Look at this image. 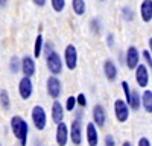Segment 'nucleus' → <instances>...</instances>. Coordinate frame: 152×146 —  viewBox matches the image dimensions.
<instances>
[{"label": "nucleus", "instance_id": "nucleus-27", "mask_svg": "<svg viewBox=\"0 0 152 146\" xmlns=\"http://www.w3.org/2000/svg\"><path fill=\"white\" fill-rule=\"evenodd\" d=\"M75 99H76V105H78V107H81V108L87 107V97H85L84 93H79L78 96L75 97Z\"/></svg>", "mask_w": 152, "mask_h": 146}, {"label": "nucleus", "instance_id": "nucleus-2", "mask_svg": "<svg viewBox=\"0 0 152 146\" xmlns=\"http://www.w3.org/2000/svg\"><path fill=\"white\" fill-rule=\"evenodd\" d=\"M46 66L50 72V75L58 76L62 72V58L59 56V53H56L55 50H52L50 53L46 55Z\"/></svg>", "mask_w": 152, "mask_h": 146}, {"label": "nucleus", "instance_id": "nucleus-22", "mask_svg": "<svg viewBox=\"0 0 152 146\" xmlns=\"http://www.w3.org/2000/svg\"><path fill=\"white\" fill-rule=\"evenodd\" d=\"M0 105H2V108L5 110V111H8V110L11 108V97H9V93L6 90L0 91Z\"/></svg>", "mask_w": 152, "mask_h": 146}, {"label": "nucleus", "instance_id": "nucleus-10", "mask_svg": "<svg viewBox=\"0 0 152 146\" xmlns=\"http://www.w3.org/2000/svg\"><path fill=\"white\" fill-rule=\"evenodd\" d=\"M69 137L76 146H79L82 143V123L79 119H75L72 122V126L69 129Z\"/></svg>", "mask_w": 152, "mask_h": 146}, {"label": "nucleus", "instance_id": "nucleus-3", "mask_svg": "<svg viewBox=\"0 0 152 146\" xmlns=\"http://www.w3.org/2000/svg\"><path fill=\"white\" fill-rule=\"evenodd\" d=\"M31 117H32V122H34V126L38 131H43L46 128V125H47V114H46L44 108L41 105H35L32 108Z\"/></svg>", "mask_w": 152, "mask_h": 146}, {"label": "nucleus", "instance_id": "nucleus-11", "mask_svg": "<svg viewBox=\"0 0 152 146\" xmlns=\"http://www.w3.org/2000/svg\"><path fill=\"white\" fill-rule=\"evenodd\" d=\"M135 81H137V85L142 88H146L148 84H149V70L145 64H138L135 69Z\"/></svg>", "mask_w": 152, "mask_h": 146}, {"label": "nucleus", "instance_id": "nucleus-17", "mask_svg": "<svg viewBox=\"0 0 152 146\" xmlns=\"http://www.w3.org/2000/svg\"><path fill=\"white\" fill-rule=\"evenodd\" d=\"M140 14L145 23H149L152 20V0H143L140 6Z\"/></svg>", "mask_w": 152, "mask_h": 146}, {"label": "nucleus", "instance_id": "nucleus-20", "mask_svg": "<svg viewBox=\"0 0 152 146\" xmlns=\"http://www.w3.org/2000/svg\"><path fill=\"white\" fill-rule=\"evenodd\" d=\"M72 9L76 15L85 14V0H72Z\"/></svg>", "mask_w": 152, "mask_h": 146}, {"label": "nucleus", "instance_id": "nucleus-7", "mask_svg": "<svg viewBox=\"0 0 152 146\" xmlns=\"http://www.w3.org/2000/svg\"><path fill=\"white\" fill-rule=\"evenodd\" d=\"M125 63H126V67L129 70H134L138 64H140V52H138V49L135 46H129L126 49Z\"/></svg>", "mask_w": 152, "mask_h": 146}, {"label": "nucleus", "instance_id": "nucleus-21", "mask_svg": "<svg viewBox=\"0 0 152 146\" xmlns=\"http://www.w3.org/2000/svg\"><path fill=\"white\" fill-rule=\"evenodd\" d=\"M128 107L132 108V110H135V111L140 108V94H138L137 91H131L129 101H128Z\"/></svg>", "mask_w": 152, "mask_h": 146}, {"label": "nucleus", "instance_id": "nucleus-13", "mask_svg": "<svg viewBox=\"0 0 152 146\" xmlns=\"http://www.w3.org/2000/svg\"><path fill=\"white\" fill-rule=\"evenodd\" d=\"M85 136H87V142L88 146H97L99 145V132L97 128L93 122H88L85 126Z\"/></svg>", "mask_w": 152, "mask_h": 146}, {"label": "nucleus", "instance_id": "nucleus-40", "mask_svg": "<svg viewBox=\"0 0 152 146\" xmlns=\"http://www.w3.org/2000/svg\"><path fill=\"white\" fill-rule=\"evenodd\" d=\"M0 146H2V143H0Z\"/></svg>", "mask_w": 152, "mask_h": 146}, {"label": "nucleus", "instance_id": "nucleus-4", "mask_svg": "<svg viewBox=\"0 0 152 146\" xmlns=\"http://www.w3.org/2000/svg\"><path fill=\"white\" fill-rule=\"evenodd\" d=\"M46 90H47V94L56 101L58 97L61 96V91H62V84H61L59 78L50 75L47 78V82H46Z\"/></svg>", "mask_w": 152, "mask_h": 146}, {"label": "nucleus", "instance_id": "nucleus-15", "mask_svg": "<svg viewBox=\"0 0 152 146\" xmlns=\"http://www.w3.org/2000/svg\"><path fill=\"white\" fill-rule=\"evenodd\" d=\"M52 120L55 123H61L64 122V107L59 101H55L52 104Z\"/></svg>", "mask_w": 152, "mask_h": 146}, {"label": "nucleus", "instance_id": "nucleus-19", "mask_svg": "<svg viewBox=\"0 0 152 146\" xmlns=\"http://www.w3.org/2000/svg\"><path fill=\"white\" fill-rule=\"evenodd\" d=\"M43 50H44V38H43L41 34H38L37 38H35V46H34V59L40 58Z\"/></svg>", "mask_w": 152, "mask_h": 146}, {"label": "nucleus", "instance_id": "nucleus-33", "mask_svg": "<svg viewBox=\"0 0 152 146\" xmlns=\"http://www.w3.org/2000/svg\"><path fill=\"white\" fill-rule=\"evenodd\" d=\"M107 44H108V47H113L114 46V35L113 34H108L107 35Z\"/></svg>", "mask_w": 152, "mask_h": 146}, {"label": "nucleus", "instance_id": "nucleus-9", "mask_svg": "<svg viewBox=\"0 0 152 146\" xmlns=\"http://www.w3.org/2000/svg\"><path fill=\"white\" fill-rule=\"evenodd\" d=\"M32 93H34V84H32L31 78L23 76L18 82V94H20V97L23 101H28L32 96Z\"/></svg>", "mask_w": 152, "mask_h": 146}, {"label": "nucleus", "instance_id": "nucleus-35", "mask_svg": "<svg viewBox=\"0 0 152 146\" xmlns=\"http://www.w3.org/2000/svg\"><path fill=\"white\" fill-rule=\"evenodd\" d=\"M32 2H34V3L37 5V6H44L47 0H32Z\"/></svg>", "mask_w": 152, "mask_h": 146}, {"label": "nucleus", "instance_id": "nucleus-31", "mask_svg": "<svg viewBox=\"0 0 152 146\" xmlns=\"http://www.w3.org/2000/svg\"><path fill=\"white\" fill-rule=\"evenodd\" d=\"M105 146H116V139L111 134H107L105 136Z\"/></svg>", "mask_w": 152, "mask_h": 146}, {"label": "nucleus", "instance_id": "nucleus-37", "mask_svg": "<svg viewBox=\"0 0 152 146\" xmlns=\"http://www.w3.org/2000/svg\"><path fill=\"white\" fill-rule=\"evenodd\" d=\"M122 146H132V145H131V142H123Z\"/></svg>", "mask_w": 152, "mask_h": 146}, {"label": "nucleus", "instance_id": "nucleus-38", "mask_svg": "<svg viewBox=\"0 0 152 146\" xmlns=\"http://www.w3.org/2000/svg\"><path fill=\"white\" fill-rule=\"evenodd\" d=\"M148 43H149V50H151V47H152V38H151V36H149V41Z\"/></svg>", "mask_w": 152, "mask_h": 146}, {"label": "nucleus", "instance_id": "nucleus-28", "mask_svg": "<svg viewBox=\"0 0 152 146\" xmlns=\"http://www.w3.org/2000/svg\"><path fill=\"white\" fill-rule=\"evenodd\" d=\"M75 107H76V99H75V96L67 97V101H66V110H67V111H73Z\"/></svg>", "mask_w": 152, "mask_h": 146}, {"label": "nucleus", "instance_id": "nucleus-8", "mask_svg": "<svg viewBox=\"0 0 152 146\" xmlns=\"http://www.w3.org/2000/svg\"><path fill=\"white\" fill-rule=\"evenodd\" d=\"M20 72H23V76H28L32 78L37 72V64H35V59L34 56H23V59L20 61Z\"/></svg>", "mask_w": 152, "mask_h": 146}, {"label": "nucleus", "instance_id": "nucleus-30", "mask_svg": "<svg viewBox=\"0 0 152 146\" xmlns=\"http://www.w3.org/2000/svg\"><path fill=\"white\" fill-rule=\"evenodd\" d=\"M143 59L146 61V67L149 66V69H151V66H152V55H151V50H143Z\"/></svg>", "mask_w": 152, "mask_h": 146}, {"label": "nucleus", "instance_id": "nucleus-1", "mask_svg": "<svg viewBox=\"0 0 152 146\" xmlns=\"http://www.w3.org/2000/svg\"><path fill=\"white\" fill-rule=\"evenodd\" d=\"M11 129L14 132L15 139L20 142L21 146L28 145V136H29V125L21 116L11 117Z\"/></svg>", "mask_w": 152, "mask_h": 146}, {"label": "nucleus", "instance_id": "nucleus-26", "mask_svg": "<svg viewBox=\"0 0 152 146\" xmlns=\"http://www.w3.org/2000/svg\"><path fill=\"white\" fill-rule=\"evenodd\" d=\"M122 15H123L125 21H132L134 20V11L129 6H125V8H122Z\"/></svg>", "mask_w": 152, "mask_h": 146}, {"label": "nucleus", "instance_id": "nucleus-23", "mask_svg": "<svg viewBox=\"0 0 152 146\" xmlns=\"http://www.w3.org/2000/svg\"><path fill=\"white\" fill-rule=\"evenodd\" d=\"M9 70L12 73H18L20 72V58L18 56H12L9 61Z\"/></svg>", "mask_w": 152, "mask_h": 146}, {"label": "nucleus", "instance_id": "nucleus-29", "mask_svg": "<svg viewBox=\"0 0 152 146\" xmlns=\"http://www.w3.org/2000/svg\"><path fill=\"white\" fill-rule=\"evenodd\" d=\"M122 90H123V93H125V102L128 104V101H129V94H131V88H129V84L126 82V81H123L122 82Z\"/></svg>", "mask_w": 152, "mask_h": 146}, {"label": "nucleus", "instance_id": "nucleus-6", "mask_svg": "<svg viewBox=\"0 0 152 146\" xmlns=\"http://www.w3.org/2000/svg\"><path fill=\"white\" fill-rule=\"evenodd\" d=\"M64 64L69 70H75L78 66V50H76V46L69 44L64 49Z\"/></svg>", "mask_w": 152, "mask_h": 146}, {"label": "nucleus", "instance_id": "nucleus-18", "mask_svg": "<svg viewBox=\"0 0 152 146\" xmlns=\"http://www.w3.org/2000/svg\"><path fill=\"white\" fill-rule=\"evenodd\" d=\"M140 105L145 108L146 113H152V91L151 90H145L143 94H140Z\"/></svg>", "mask_w": 152, "mask_h": 146}, {"label": "nucleus", "instance_id": "nucleus-14", "mask_svg": "<svg viewBox=\"0 0 152 146\" xmlns=\"http://www.w3.org/2000/svg\"><path fill=\"white\" fill-rule=\"evenodd\" d=\"M69 142V126L66 122L56 123V145L58 146H66Z\"/></svg>", "mask_w": 152, "mask_h": 146}, {"label": "nucleus", "instance_id": "nucleus-5", "mask_svg": "<svg viewBox=\"0 0 152 146\" xmlns=\"http://www.w3.org/2000/svg\"><path fill=\"white\" fill-rule=\"evenodd\" d=\"M114 116H116L117 122L123 123L129 119V107L123 99H116L114 101Z\"/></svg>", "mask_w": 152, "mask_h": 146}, {"label": "nucleus", "instance_id": "nucleus-24", "mask_svg": "<svg viewBox=\"0 0 152 146\" xmlns=\"http://www.w3.org/2000/svg\"><path fill=\"white\" fill-rule=\"evenodd\" d=\"M90 29H91V32L93 34H100V31H102V23H100V20L99 18H93L91 21H90Z\"/></svg>", "mask_w": 152, "mask_h": 146}, {"label": "nucleus", "instance_id": "nucleus-34", "mask_svg": "<svg viewBox=\"0 0 152 146\" xmlns=\"http://www.w3.org/2000/svg\"><path fill=\"white\" fill-rule=\"evenodd\" d=\"M52 50H53V44H52V43H46V55L50 53Z\"/></svg>", "mask_w": 152, "mask_h": 146}, {"label": "nucleus", "instance_id": "nucleus-32", "mask_svg": "<svg viewBox=\"0 0 152 146\" xmlns=\"http://www.w3.org/2000/svg\"><path fill=\"white\" fill-rule=\"evenodd\" d=\"M138 146H151V140L146 139V137H142L138 140Z\"/></svg>", "mask_w": 152, "mask_h": 146}, {"label": "nucleus", "instance_id": "nucleus-16", "mask_svg": "<svg viewBox=\"0 0 152 146\" xmlns=\"http://www.w3.org/2000/svg\"><path fill=\"white\" fill-rule=\"evenodd\" d=\"M104 73H105V76L108 81H116L117 78V66L113 63L111 59H107L105 63H104Z\"/></svg>", "mask_w": 152, "mask_h": 146}, {"label": "nucleus", "instance_id": "nucleus-25", "mask_svg": "<svg viewBox=\"0 0 152 146\" xmlns=\"http://www.w3.org/2000/svg\"><path fill=\"white\" fill-rule=\"evenodd\" d=\"M50 3L55 12H62L66 8V0H50Z\"/></svg>", "mask_w": 152, "mask_h": 146}, {"label": "nucleus", "instance_id": "nucleus-39", "mask_svg": "<svg viewBox=\"0 0 152 146\" xmlns=\"http://www.w3.org/2000/svg\"><path fill=\"white\" fill-rule=\"evenodd\" d=\"M100 2H104V0H100Z\"/></svg>", "mask_w": 152, "mask_h": 146}, {"label": "nucleus", "instance_id": "nucleus-36", "mask_svg": "<svg viewBox=\"0 0 152 146\" xmlns=\"http://www.w3.org/2000/svg\"><path fill=\"white\" fill-rule=\"evenodd\" d=\"M8 5V0H0V8H3Z\"/></svg>", "mask_w": 152, "mask_h": 146}, {"label": "nucleus", "instance_id": "nucleus-12", "mask_svg": "<svg viewBox=\"0 0 152 146\" xmlns=\"http://www.w3.org/2000/svg\"><path fill=\"white\" fill-rule=\"evenodd\" d=\"M105 122H107V111L102 105L97 104L93 108V123L96 125V128H102L105 126Z\"/></svg>", "mask_w": 152, "mask_h": 146}]
</instances>
